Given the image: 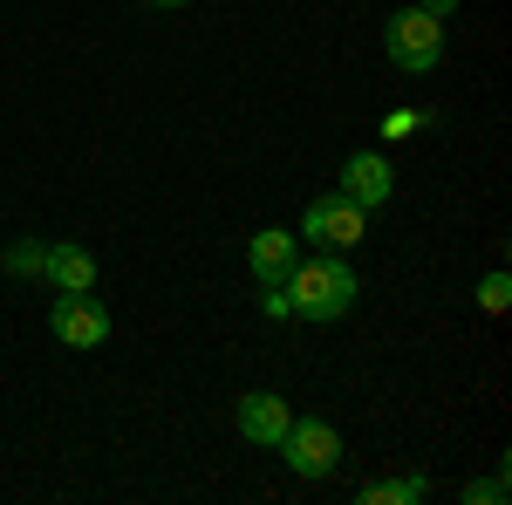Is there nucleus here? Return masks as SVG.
Segmentation results:
<instances>
[{"label":"nucleus","mask_w":512,"mask_h":505,"mask_svg":"<svg viewBox=\"0 0 512 505\" xmlns=\"http://www.w3.org/2000/svg\"><path fill=\"white\" fill-rule=\"evenodd\" d=\"M301 239H315V246H328V253L362 246V205L342 198V192H321L315 205H308V219H301Z\"/></svg>","instance_id":"4"},{"label":"nucleus","mask_w":512,"mask_h":505,"mask_svg":"<svg viewBox=\"0 0 512 505\" xmlns=\"http://www.w3.org/2000/svg\"><path fill=\"white\" fill-rule=\"evenodd\" d=\"M478 308H485V314H506L512 308V280H506V273H485V280H478Z\"/></svg>","instance_id":"11"},{"label":"nucleus","mask_w":512,"mask_h":505,"mask_svg":"<svg viewBox=\"0 0 512 505\" xmlns=\"http://www.w3.org/2000/svg\"><path fill=\"white\" fill-rule=\"evenodd\" d=\"M383 137H417V117H410V110H390V123H383Z\"/></svg>","instance_id":"14"},{"label":"nucleus","mask_w":512,"mask_h":505,"mask_svg":"<svg viewBox=\"0 0 512 505\" xmlns=\"http://www.w3.org/2000/svg\"><path fill=\"white\" fill-rule=\"evenodd\" d=\"M7 273H41V246H14L7 253Z\"/></svg>","instance_id":"13"},{"label":"nucleus","mask_w":512,"mask_h":505,"mask_svg":"<svg viewBox=\"0 0 512 505\" xmlns=\"http://www.w3.org/2000/svg\"><path fill=\"white\" fill-rule=\"evenodd\" d=\"M294 260H301V239H294V233H280V226L253 233V273H260L267 287H280V280L294 273Z\"/></svg>","instance_id":"8"},{"label":"nucleus","mask_w":512,"mask_h":505,"mask_svg":"<svg viewBox=\"0 0 512 505\" xmlns=\"http://www.w3.org/2000/svg\"><path fill=\"white\" fill-rule=\"evenodd\" d=\"M48 328H55L62 349H103V342H110V314H103L96 294H55Z\"/></svg>","instance_id":"3"},{"label":"nucleus","mask_w":512,"mask_h":505,"mask_svg":"<svg viewBox=\"0 0 512 505\" xmlns=\"http://www.w3.org/2000/svg\"><path fill=\"white\" fill-rule=\"evenodd\" d=\"M41 273L62 287V294H89L96 287V260L82 246H41Z\"/></svg>","instance_id":"9"},{"label":"nucleus","mask_w":512,"mask_h":505,"mask_svg":"<svg viewBox=\"0 0 512 505\" xmlns=\"http://www.w3.org/2000/svg\"><path fill=\"white\" fill-rule=\"evenodd\" d=\"M465 499H472V505H499V499H506V478H485V485H465Z\"/></svg>","instance_id":"12"},{"label":"nucleus","mask_w":512,"mask_h":505,"mask_svg":"<svg viewBox=\"0 0 512 505\" xmlns=\"http://www.w3.org/2000/svg\"><path fill=\"white\" fill-rule=\"evenodd\" d=\"M424 478H390V485H362V505H417Z\"/></svg>","instance_id":"10"},{"label":"nucleus","mask_w":512,"mask_h":505,"mask_svg":"<svg viewBox=\"0 0 512 505\" xmlns=\"http://www.w3.org/2000/svg\"><path fill=\"white\" fill-rule=\"evenodd\" d=\"M383 48H390V62L403 69V76H431L437 55H444V21L424 14V7H403V14H390Z\"/></svg>","instance_id":"2"},{"label":"nucleus","mask_w":512,"mask_h":505,"mask_svg":"<svg viewBox=\"0 0 512 505\" xmlns=\"http://www.w3.org/2000/svg\"><path fill=\"white\" fill-rule=\"evenodd\" d=\"M390 164H383V157L376 151H355L349 164H342V185H335V192L342 198H355V205H362V212H369V205H383V198H390Z\"/></svg>","instance_id":"7"},{"label":"nucleus","mask_w":512,"mask_h":505,"mask_svg":"<svg viewBox=\"0 0 512 505\" xmlns=\"http://www.w3.org/2000/svg\"><path fill=\"white\" fill-rule=\"evenodd\" d=\"M280 294H287V314H301V321H342L355 308V294H362V280H355V267L342 253H328V260H294Z\"/></svg>","instance_id":"1"},{"label":"nucleus","mask_w":512,"mask_h":505,"mask_svg":"<svg viewBox=\"0 0 512 505\" xmlns=\"http://www.w3.org/2000/svg\"><path fill=\"white\" fill-rule=\"evenodd\" d=\"M280 451H287V465L301 471V478H328V471H335V458H342V437H335V424L308 417V424H287Z\"/></svg>","instance_id":"5"},{"label":"nucleus","mask_w":512,"mask_h":505,"mask_svg":"<svg viewBox=\"0 0 512 505\" xmlns=\"http://www.w3.org/2000/svg\"><path fill=\"white\" fill-rule=\"evenodd\" d=\"M287 424H294V410L280 403L274 389L239 396V437H246V444H280V437H287Z\"/></svg>","instance_id":"6"},{"label":"nucleus","mask_w":512,"mask_h":505,"mask_svg":"<svg viewBox=\"0 0 512 505\" xmlns=\"http://www.w3.org/2000/svg\"><path fill=\"white\" fill-rule=\"evenodd\" d=\"M151 7H185V0H151Z\"/></svg>","instance_id":"15"}]
</instances>
